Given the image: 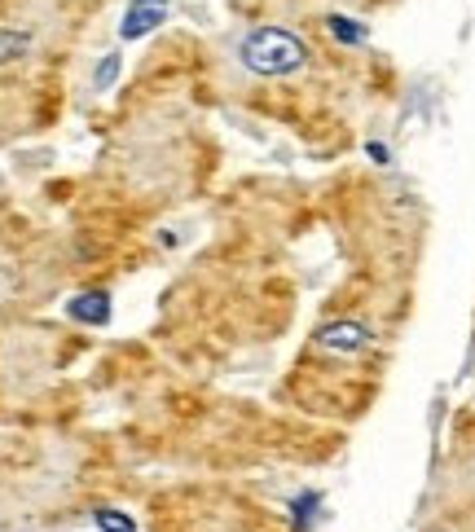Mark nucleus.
Wrapping results in <instances>:
<instances>
[{"mask_svg":"<svg viewBox=\"0 0 475 532\" xmlns=\"http://www.w3.org/2000/svg\"><path fill=\"white\" fill-rule=\"evenodd\" d=\"M242 62L256 75H291L308 66V44L286 27H256L242 40Z\"/></svg>","mask_w":475,"mask_h":532,"instance_id":"obj_1","label":"nucleus"},{"mask_svg":"<svg viewBox=\"0 0 475 532\" xmlns=\"http://www.w3.org/2000/svg\"><path fill=\"white\" fill-rule=\"evenodd\" d=\"M317 348H326V352H361V348H370L374 343V330L366 326V321H352V317H339V321H330V326L317 330Z\"/></svg>","mask_w":475,"mask_h":532,"instance_id":"obj_2","label":"nucleus"},{"mask_svg":"<svg viewBox=\"0 0 475 532\" xmlns=\"http://www.w3.org/2000/svg\"><path fill=\"white\" fill-rule=\"evenodd\" d=\"M172 14V0H132L124 22H119V36L124 40H146L150 31H159Z\"/></svg>","mask_w":475,"mask_h":532,"instance_id":"obj_3","label":"nucleus"},{"mask_svg":"<svg viewBox=\"0 0 475 532\" xmlns=\"http://www.w3.org/2000/svg\"><path fill=\"white\" fill-rule=\"evenodd\" d=\"M66 317L102 326V321H110V295H106V291H84V295H75L71 304H66Z\"/></svg>","mask_w":475,"mask_h":532,"instance_id":"obj_4","label":"nucleus"},{"mask_svg":"<svg viewBox=\"0 0 475 532\" xmlns=\"http://www.w3.org/2000/svg\"><path fill=\"white\" fill-rule=\"evenodd\" d=\"M31 49V36L27 31H14V27H0V66H9V62H18L22 53Z\"/></svg>","mask_w":475,"mask_h":532,"instance_id":"obj_5","label":"nucleus"},{"mask_svg":"<svg viewBox=\"0 0 475 532\" xmlns=\"http://www.w3.org/2000/svg\"><path fill=\"white\" fill-rule=\"evenodd\" d=\"M326 27L335 31L339 44H366V27H361V22H352V18H344V14H330Z\"/></svg>","mask_w":475,"mask_h":532,"instance_id":"obj_6","label":"nucleus"},{"mask_svg":"<svg viewBox=\"0 0 475 532\" xmlns=\"http://www.w3.org/2000/svg\"><path fill=\"white\" fill-rule=\"evenodd\" d=\"M93 524L102 532H137V524L124 515V511H110V506H102V511H93Z\"/></svg>","mask_w":475,"mask_h":532,"instance_id":"obj_7","label":"nucleus"},{"mask_svg":"<svg viewBox=\"0 0 475 532\" xmlns=\"http://www.w3.org/2000/svg\"><path fill=\"white\" fill-rule=\"evenodd\" d=\"M115 71H119V58L110 53V58L102 62V75H97V88H110V84H115Z\"/></svg>","mask_w":475,"mask_h":532,"instance_id":"obj_8","label":"nucleus"}]
</instances>
